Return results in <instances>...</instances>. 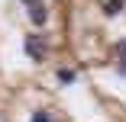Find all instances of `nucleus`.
Wrapping results in <instances>:
<instances>
[{
  "instance_id": "f257e3e1",
  "label": "nucleus",
  "mask_w": 126,
  "mask_h": 122,
  "mask_svg": "<svg viewBox=\"0 0 126 122\" xmlns=\"http://www.w3.org/2000/svg\"><path fill=\"white\" fill-rule=\"evenodd\" d=\"M26 55H29L32 61H42V55H45V42H42V35H29V39H26Z\"/></svg>"
},
{
  "instance_id": "f03ea898",
  "label": "nucleus",
  "mask_w": 126,
  "mask_h": 122,
  "mask_svg": "<svg viewBox=\"0 0 126 122\" xmlns=\"http://www.w3.org/2000/svg\"><path fill=\"white\" fill-rule=\"evenodd\" d=\"M29 19L36 22V26H42V22L48 19V10H45V3H42V0H39V3H32V7H29Z\"/></svg>"
},
{
  "instance_id": "7ed1b4c3",
  "label": "nucleus",
  "mask_w": 126,
  "mask_h": 122,
  "mask_svg": "<svg viewBox=\"0 0 126 122\" xmlns=\"http://www.w3.org/2000/svg\"><path fill=\"white\" fill-rule=\"evenodd\" d=\"M123 3H126V0H107L104 13H107V16H116V13H123Z\"/></svg>"
},
{
  "instance_id": "20e7f679",
  "label": "nucleus",
  "mask_w": 126,
  "mask_h": 122,
  "mask_svg": "<svg viewBox=\"0 0 126 122\" xmlns=\"http://www.w3.org/2000/svg\"><path fill=\"white\" fill-rule=\"evenodd\" d=\"M74 77L78 74H74L71 67H58V84H74Z\"/></svg>"
},
{
  "instance_id": "39448f33",
  "label": "nucleus",
  "mask_w": 126,
  "mask_h": 122,
  "mask_svg": "<svg viewBox=\"0 0 126 122\" xmlns=\"http://www.w3.org/2000/svg\"><path fill=\"white\" fill-rule=\"evenodd\" d=\"M120 61H116V67H120V74H126V42H120Z\"/></svg>"
},
{
  "instance_id": "423d86ee",
  "label": "nucleus",
  "mask_w": 126,
  "mask_h": 122,
  "mask_svg": "<svg viewBox=\"0 0 126 122\" xmlns=\"http://www.w3.org/2000/svg\"><path fill=\"white\" fill-rule=\"evenodd\" d=\"M32 122H52V116H48V112H36Z\"/></svg>"
},
{
  "instance_id": "0eeeda50",
  "label": "nucleus",
  "mask_w": 126,
  "mask_h": 122,
  "mask_svg": "<svg viewBox=\"0 0 126 122\" xmlns=\"http://www.w3.org/2000/svg\"><path fill=\"white\" fill-rule=\"evenodd\" d=\"M23 3H26V7H32V3H39V0H23Z\"/></svg>"
}]
</instances>
